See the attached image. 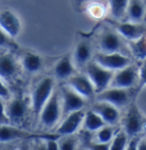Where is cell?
I'll list each match as a JSON object with an SVG mask.
<instances>
[{"mask_svg":"<svg viewBox=\"0 0 146 150\" xmlns=\"http://www.w3.org/2000/svg\"><path fill=\"white\" fill-rule=\"evenodd\" d=\"M138 81L140 85L146 84V60L143 62V65L139 67V75H138Z\"/></svg>","mask_w":146,"mask_h":150,"instance_id":"34","label":"cell"},{"mask_svg":"<svg viewBox=\"0 0 146 150\" xmlns=\"http://www.w3.org/2000/svg\"><path fill=\"white\" fill-rule=\"evenodd\" d=\"M118 131L119 130H117L115 126L105 125L97 132H95V140L92 141L99 142V143H111V141L113 140V138L115 137Z\"/></svg>","mask_w":146,"mask_h":150,"instance_id":"26","label":"cell"},{"mask_svg":"<svg viewBox=\"0 0 146 150\" xmlns=\"http://www.w3.org/2000/svg\"><path fill=\"white\" fill-rule=\"evenodd\" d=\"M114 30L128 42L136 41L146 35V24L142 23H131L127 21H122L113 24Z\"/></svg>","mask_w":146,"mask_h":150,"instance_id":"17","label":"cell"},{"mask_svg":"<svg viewBox=\"0 0 146 150\" xmlns=\"http://www.w3.org/2000/svg\"><path fill=\"white\" fill-rule=\"evenodd\" d=\"M59 96H61V103H62V112L63 117L72 114V112L83 110L87 100L83 99L81 96L75 93L72 89H70L66 84L62 85L59 89Z\"/></svg>","mask_w":146,"mask_h":150,"instance_id":"9","label":"cell"},{"mask_svg":"<svg viewBox=\"0 0 146 150\" xmlns=\"http://www.w3.org/2000/svg\"><path fill=\"white\" fill-rule=\"evenodd\" d=\"M17 150H30V141H24V142H19Z\"/></svg>","mask_w":146,"mask_h":150,"instance_id":"39","label":"cell"},{"mask_svg":"<svg viewBox=\"0 0 146 150\" xmlns=\"http://www.w3.org/2000/svg\"><path fill=\"white\" fill-rule=\"evenodd\" d=\"M138 75H139V67L131 64L114 73L110 88L129 90L138 82Z\"/></svg>","mask_w":146,"mask_h":150,"instance_id":"13","label":"cell"},{"mask_svg":"<svg viewBox=\"0 0 146 150\" xmlns=\"http://www.w3.org/2000/svg\"><path fill=\"white\" fill-rule=\"evenodd\" d=\"M84 74L90 80L91 84L95 89V92L97 94L109 89L114 73L109 69H105L104 67H102L94 60H91L84 68Z\"/></svg>","mask_w":146,"mask_h":150,"instance_id":"6","label":"cell"},{"mask_svg":"<svg viewBox=\"0 0 146 150\" xmlns=\"http://www.w3.org/2000/svg\"><path fill=\"white\" fill-rule=\"evenodd\" d=\"M10 98V91L7 84L0 79V99H9Z\"/></svg>","mask_w":146,"mask_h":150,"instance_id":"33","label":"cell"},{"mask_svg":"<svg viewBox=\"0 0 146 150\" xmlns=\"http://www.w3.org/2000/svg\"><path fill=\"white\" fill-rule=\"evenodd\" d=\"M92 60L95 63H97L99 66L104 67L105 69H109L113 73L131 65L130 57L125 56L122 54H102V52H97L94 56Z\"/></svg>","mask_w":146,"mask_h":150,"instance_id":"12","label":"cell"},{"mask_svg":"<svg viewBox=\"0 0 146 150\" xmlns=\"http://www.w3.org/2000/svg\"><path fill=\"white\" fill-rule=\"evenodd\" d=\"M96 101L107 103L119 110L123 107H127L130 103V92L127 89H118V88H109L103 92L95 96Z\"/></svg>","mask_w":146,"mask_h":150,"instance_id":"10","label":"cell"},{"mask_svg":"<svg viewBox=\"0 0 146 150\" xmlns=\"http://www.w3.org/2000/svg\"><path fill=\"white\" fill-rule=\"evenodd\" d=\"M128 2L126 0H112L107 2V11L111 16L119 22H122L123 17L127 14Z\"/></svg>","mask_w":146,"mask_h":150,"instance_id":"23","label":"cell"},{"mask_svg":"<svg viewBox=\"0 0 146 150\" xmlns=\"http://www.w3.org/2000/svg\"><path fill=\"white\" fill-rule=\"evenodd\" d=\"M6 112L10 125L23 127L29 115H32L30 101L21 94L14 96L9 98L6 103Z\"/></svg>","mask_w":146,"mask_h":150,"instance_id":"5","label":"cell"},{"mask_svg":"<svg viewBox=\"0 0 146 150\" xmlns=\"http://www.w3.org/2000/svg\"><path fill=\"white\" fill-rule=\"evenodd\" d=\"M55 91V79L53 76H45L39 80L32 89L30 105L31 112L34 120H38L42 108L45 107L47 101L50 99L52 94Z\"/></svg>","mask_w":146,"mask_h":150,"instance_id":"1","label":"cell"},{"mask_svg":"<svg viewBox=\"0 0 146 150\" xmlns=\"http://www.w3.org/2000/svg\"><path fill=\"white\" fill-rule=\"evenodd\" d=\"M106 124L104 121L100 118L99 116L92 110H86L84 114V118H83V124H82V129L86 132L89 133H95L103 126H105Z\"/></svg>","mask_w":146,"mask_h":150,"instance_id":"22","label":"cell"},{"mask_svg":"<svg viewBox=\"0 0 146 150\" xmlns=\"http://www.w3.org/2000/svg\"><path fill=\"white\" fill-rule=\"evenodd\" d=\"M19 65L22 71L27 74H36L44 67V58L34 51H24L19 56Z\"/></svg>","mask_w":146,"mask_h":150,"instance_id":"20","label":"cell"},{"mask_svg":"<svg viewBox=\"0 0 146 150\" xmlns=\"http://www.w3.org/2000/svg\"><path fill=\"white\" fill-rule=\"evenodd\" d=\"M146 14V4L143 1H129L127 8V22L142 23Z\"/></svg>","mask_w":146,"mask_h":150,"instance_id":"21","label":"cell"},{"mask_svg":"<svg viewBox=\"0 0 146 150\" xmlns=\"http://www.w3.org/2000/svg\"><path fill=\"white\" fill-rule=\"evenodd\" d=\"M86 13L88 16L92 19H102L105 17L107 14V4H103L98 1H92L89 2L86 7Z\"/></svg>","mask_w":146,"mask_h":150,"instance_id":"25","label":"cell"},{"mask_svg":"<svg viewBox=\"0 0 146 150\" xmlns=\"http://www.w3.org/2000/svg\"><path fill=\"white\" fill-rule=\"evenodd\" d=\"M84 148L87 150H110V143H99L89 140L86 143Z\"/></svg>","mask_w":146,"mask_h":150,"instance_id":"30","label":"cell"},{"mask_svg":"<svg viewBox=\"0 0 146 150\" xmlns=\"http://www.w3.org/2000/svg\"><path fill=\"white\" fill-rule=\"evenodd\" d=\"M2 125H10V123L6 112V103L2 101V99H0V126Z\"/></svg>","mask_w":146,"mask_h":150,"instance_id":"31","label":"cell"},{"mask_svg":"<svg viewBox=\"0 0 146 150\" xmlns=\"http://www.w3.org/2000/svg\"><path fill=\"white\" fill-rule=\"evenodd\" d=\"M128 48L130 50V55L135 57L138 60H146V35L136 41L129 42Z\"/></svg>","mask_w":146,"mask_h":150,"instance_id":"24","label":"cell"},{"mask_svg":"<svg viewBox=\"0 0 146 150\" xmlns=\"http://www.w3.org/2000/svg\"><path fill=\"white\" fill-rule=\"evenodd\" d=\"M19 46L18 43L11 38L9 37L8 34H6L2 30H0V50H17Z\"/></svg>","mask_w":146,"mask_h":150,"instance_id":"29","label":"cell"},{"mask_svg":"<svg viewBox=\"0 0 146 150\" xmlns=\"http://www.w3.org/2000/svg\"><path fill=\"white\" fill-rule=\"evenodd\" d=\"M58 150H78L79 140L75 135L70 137H59L57 139Z\"/></svg>","mask_w":146,"mask_h":150,"instance_id":"28","label":"cell"},{"mask_svg":"<svg viewBox=\"0 0 146 150\" xmlns=\"http://www.w3.org/2000/svg\"><path fill=\"white\" fill-rule=\"evenodd\" d=\"M139 138H140V137H135V138L129 139V142H128L127 149L126 150H137V146H138Z\"/></svg>","mask_w":146,"mask_h":150,"instance_id":"36","label":"cell"},{"mask_svg":"<svg viewBox=\"0 0 146 150\" xmlns=\"http://www.w3.org/2000/svg\"><path fill=\"white\" fill-rule=\"evenodd\" d=\"M57 138L59 137L54 133L53 134L41 133L14 125L0 126V143H15V142L32 141L36 139H57Z\"/></svg>","mask_w":146,"mask_h":150,"instance_id":"2","label":"cell"},{"mask_svg":"<svg viewBox=\"0 0 146 150\" xmlns=\"http://www.w3.org/2000/svg\"><path fill=\"white\" fill-rule=\"evenodd\" d=\"M86 110H79V112H72L67 116L62 118V121L56 127L54 134L58 137H70L75 135V133L82 127L83 118H84Z\"/></svg>","mask_w":146,"mask_h":150,"instance_id":"11","label":"cell"},{"mask_svg":"<svg viewBox=\"0 0 146 150\" xmlns=\"http://www.w3.org/2000/svg\"><path fill=\"white\" fill-rule=\"evenodd\" d=\"M80 150H87V149H86V148H83V149H80Z\"/></svg>","mask_w":146,"mask_h":150,"instance_id":"40","label":"cell"},{"mask_svg":"<svg viewBox=\"0 0 146 150\" xmlns=\"http://www.w3.org/2000/svg\"><path fill=\"white\" fill-rule=\"evenodd\" d=\"M0 30L11 39H16L22 32V21L17 14L10 8L0 9Z\"/></svg>","mask_w":146,"mask_h":150,"instance_id":"14","label":"cell"},{"mask_svg":"<svg viewBox=\"0 0 146 150\" xmlns=\"http://www.w3.org/2000/svg\"><path fill=\"white\" fill-rule=\"evenodd\" d=\"M62 118H63V112H62L61 96L59 91L55 89L54 93L52 94L50 99L47 101L40 112L38 121L44 129H53L59 124Z\"/></svg>","mask_w":146,"mask_h":150,"instance_id":"4","label":"cell"},{"mask_svg":"<svg viewBox=\"0 0 146 150\" xmlns=\"http://www.w3.org/2000/svg\"><path fill=\"white\" fill-rule=\"evenodd\" d=\"M57 139H58V138H57ZM57 139H47V140H46L47 150H58Z\"/></svg>","mask_w":146,"mask_h":150,"instance_id":"35","label":"cell"},{"mask_svg":"<svg viewBox=\"0 0 146 150\" xmlns=\"http://www.w3.org/2000/svg\"><path fill=\"white\" fill-rule=\"evenodd\" d=\"M94 59V48L89 39L82 38L79 40L72 54V60L75 69L86 68L87 65Z\"/></svg>","mask_w":146,"mask_h":150,"instance_id":"15","label":"cell"},{"mask_svg":"<svg viewBox=\"0 0 146 150\" xmlns=\"http://www.w3.org/2000/svg\"><path fill=\"white\" fill-rule=\"evenodd\" d=\"M97 46L102 54H122L130 57V50L125 42V39L114 28H105L100 32Z\"/></svg>","mask_w":146,"mask_h":150,"instance_id":"3","label":"cell"},{"mask_svg":"<svg viewBox=\"0 0 146 150\" xmlns=\"http://www.w3.org/2000/svg\"><path fill=\"white\" fill-rule=\"evenodd\" d=\"M74 74H77V69L73 64L71 54H66L59 57L53 66V77L55 80L66 82Z\"/></svg>","mask_w":146,"mask_h":150,"instance_id":"18","label":"cell"},{"mask_svg":"<svg viewBox=\"0 0 146 150\" xmlns=\"http://www.w3.org/2000/svg\"><path fill=\"white\" fill-rule=\"evenodd\" d=\"M137 150H146V137H140L139 141H138V146H137Z\"/></svg>","mask_w":146,"mask_h":150,"instance_id":"38","label":"cell"},{"mask_svg":"<svg viewBox=\"0 0 146 150\" xmlns=\"http://www.w3.org/2000/svg\"><path fill=\"white\" fill-rule=\"evenodd\" d=\"M46 140L47 139H36L30 141V150H47Z\"/></svg>","mask_w":146,"mask_h":150,"instance_id":"32","label":"cell"},{"mask_svg":"<svg viewBox=\"0 0 146 150\" xmlns=\"http://www.w3.org/2000/svg\"><path fill=\"white\" fill-rule=\"evenodd\" d=\"M123 131L129 139L139 137L140 132L146 129V122L144 116L139 110L138 106L135 103H131L128 107V110L123 117Z\"/></svg>","mask_w":146,"mask_h":150,"instance_id":"8","label":"cell"},{"mask_svg":"<svg viewBox=\"0 0 146 150\" xmlns=\"http://www.w3.org/2000/svg\"><path fill=\"white\" fill-rule=\"evenodd\" d=\"M129 138L123 130H119L113 140L110 143V150H126L127 149Z\"/></svg>","mask_w":146,"mask_h":150,"instance_id":"27","label":"cell"},{"mask_svg":"<svg viewBox=\"0 0 146 150\" xmlns=\"http://www.w3.org/2000/svg\"><path fill=\"white\" fill-rule=\"evenodd\" d=\"M19 142L15 143H0V150H17Z\"/></svg>","mask_w":146,"mask_h":150,"instance_id":"37","label":"cell"},{"mask_svg":"<svg viewBox=\"0 0 146 150\" xmlns=\"http://www.w3.org/2000/svg\"><path fill=\"white\" fill-rule=\"evenodd\" d=\"M91 110L96 112L106 125L115 126L120 121V110L107 103L95 101L91 106Z\"/></svg>","mask_w":146,"mask_h":150,"instance_id":"19","label":"cell"},{"mask_svg":"<svg viewBox=\"0 0 146 150\" xmlns=\"http://www.w3.org/2000/svg\"><path fill=\"white\" fill-rule=\"evenodd\" d=\"M22 72L18 58L10 50H0V79L6 83H14Z\"/></svg>","mask_w":146,"mask_h":150,"instance_id":"7","label":"cell"},{"mask_svg":"<svg viewBox=\"0 0 146 150\" xmlns=\"http://www.w3.org/2000/svg\"><path fill=\"white\" fill-rule=\"evenodd\" d=\"M66 85L72 89L75 93L81 96L83 99L88 100L91 99L96 96L95 89L91 84L90 80L88 79V76L84 73H79V74H74L72 77H70L66 81Z\"/></svg>","mask_w":146,"mask_h":150,"instance_id":"16","label":"cell"}]
</instances>
